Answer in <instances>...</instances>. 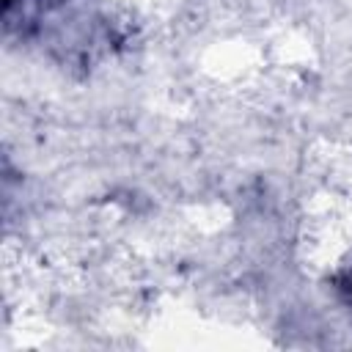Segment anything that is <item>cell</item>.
<instances>
[{"mask_svg": "<svg viewBox=\"0 0 352 352\" xmlns=\"http://www.w3.org/2000/svg\"><path fill=\"white\" fill-rule=\"evenodd\" d=\"M69 0H3V22L6 30H16L19 36H28L38 28V22L66 6Z\"/></svg>", "mask_w": 352, "mask_h": 352, "instance_id": "1", "label": "cell"}, {"mask_svg": "<svg viewBox=\"0 0 352 352\" xmlns=\"http://www.w3.org/2000/svg\"><path fill=\"white\" fill-rule=\"evenodd\" d=\"M330 283H333V289H336V294L346 302V305H352V261H346V264H341L336 272H333V278H330Z\"/></svg>", "mask_w": 352, "mask_h": 352, "instance_id": "2", "label": "cell"}]
</instances>
